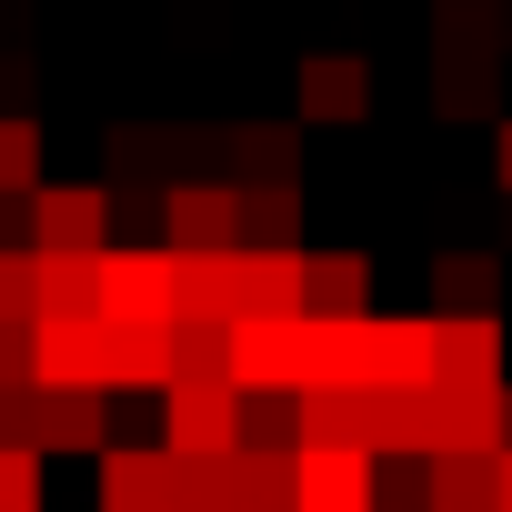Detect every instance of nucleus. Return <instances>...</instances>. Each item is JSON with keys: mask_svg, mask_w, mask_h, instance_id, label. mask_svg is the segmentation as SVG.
<instances>
[{"mask_svg": "<svg viewBox=\"0 0 512 512\" xmlns=\"http://www.w3.org/2000/svg\"><path fill=\"white\" fill-rule=\"evenodd\" d=\"M161 442L181 462H221L251 442V392L241 382H171L161 392Z\"/></svg>", "mask_w": 512, "mask_h": 512, "instance_id": "obj_1", "label": "nucleus"}, {"mask_svg": "<svg viewBox=\"0 0 512 512\" xmlns=\"http://www.w3.org/2000/svg\"><path fill=\"white\" fill-rule=\"evenodd\" d=\"M31 382L41 392H111V312H41L31 322Z\"/></svg>", "mask_w": 512, "mask_h": 512, "instance_id": "obj_2", "label": "nucleus"}, {"mask_svg": "<svg viewBox=\"0 0 512 512\" xmlns=\"http://www.w3.org/2000/svg\"><path fill=\"white\" fill-rule=\"evenodd\" d=\"M111 322H181V251H101Z\"/></svg>", "mask_w": 512, "mask_h": 512, "instance_id": "obj_3", "label": "nucleus"}, {"mask_svg": "<svg viewBox=\"0 0 512 512\" xmlns=\"http://www.w3.org/2000/svg\"><path fill=\"white\" fill-rule=\"evenodd\" d=\"M161 251H241V181H171Z\"/></svg>", "mask_w": 512, "mask_h": 512, "instance_id": "obj_4", "label": "nucleus"}, {"mask_svg": "<svg viewBox=\"0 0 512 512\" xmlns=\"http://www.w3.org/2000/svg\"><path fill=\"white\" fill-rule=\"evenodd\" d=\"M302 512H382V452L302 442Z\"/></svg>", "mask_w": 512, "mask_h": 512, "instance_id": "obj_5", "label": "nucleus"}, {"mask_svg": "<svg viewBox=\"0 0 512 512\" xmlns=\"http://www.w3.org/2000/svg\"><path fill=\"white\" fill-rule=\"evenodd\" d=\"M31 251H111V191L101 181L31 191Z\"/></svg>", "mask_w": 512, "mask_h": 512, "instance_id": "obj_6", "label": "nucleus"}, {"mask_svg": "<svg viewBox=\"0 0 512 512\" xmlns=\"http://www.w3.org/2000/svg\"><path fill=\"white\" fill-rule=\"evenodd\" d=\"M372 382L382 392H432L442 382V322L432 312H372Z\"/></svg>", "mask_w": 512, "mask_h": 512, "instance_id": "obj_7", "label": "nucleus"}, {"mask_svg": "<svg viewBox=\"0 0 512 512\" xmlns=\"http://www.w3.org/2000/svg\"><path fill=\"white\" fill-rule=\"evenodd\" d=\"M91 462H101V512H181V452L171 442H151V452L111 442Z\"/></svg>", "mask_w": 512, "mask_h": 512, "instance_id": "obj_8", "label": "nucleus"}, {"mask_svg": "<svg viewBox=\"0 0 512 512\" xmlns=\"http://www.w3.org/2000/svg\"><path fill=\"white\" fill-rule=\"evenodd\" d=\"M372 111V61H352V51H312L302 71H292V121H362Z\"/></svg>", "mask_w": 512, "mask_h": 512, "instance_id": "obj_9", "label": "nucleus"}, {"mask_svg": "<svg viewBox=\"0 0 512 512\" xmlns=\"http://www.w3.org/2000/svg\"><path fill=\"white\" fill-rule=\"evenodd\" d=\"M302 382H322V392L372 382V312H312L302 322Z\"/></svg>", "mask_w": 512, "mask_h": 512, "instance_id": "obj_10", "label": "nucleus"}, {"mask_svg": "<svg viewBox=\"0 0 512 512\" xmlns=\"http://www.w3.org/2000/svg\"><path fill=\"white\" fill-rule=\"evenodd\" d=\"M302 322H231V382L241 392H302Z\"/></svg>", "mask_w": 512, "mask_h": 512, "instance_id": "obj_11", "label": "nucleus"}, {"mask_svg": "<svg viewBox=\"0 0 512 512\" xmlns=\"http://www.w3.org/2000/svg\"><path fill=\"white\" fill-rule=\"evenodd\" d=\"M312 312V251H241V322Z\"/></svg>", "mask_w": 512, "mask_h": 512, "instance_id": "obj_12", "label": "nucleus"}, {"mask_svg": "<svg viewBox=\"0 0 512 512\" xmlns=\"http://www.w3.org/2000/svg\"><path fill=\"white\" fill-rule=\"evenodd\" d=\"M171 382H181L171 322H111V392H171Z\"/></svg>", "mask_w": 512, "mask_h": 512, "instance_id": "obj_13", "label": "nucleus"}, {"mask_svg": "<svg viewBox=\"0 0 512 512\" xmlns=\"http://www.w3.org/2000/svg\"><path fill=\"white\" fill-rule=\"evenodd\" d=\"M432 512H502V452H432Z\"/></svg>", "mask_w": 512, "mask_h": 512, "instance_id": "obj_14", "label": "nucleus"}, {"mask_svg": "<svg viewBox=\"0 0 512 512\" xmlns=\"http://www.w3.org/2000/svg\"><path fill=\"white\" fill-rule=\"evenodd\" d=\"M442 322V382H502V312H432Z\"/></svg>", "mask_w": 512, "mask_h": 512, "instance_id": "obj_15", "label": "nucleus"}, {"mask_svg": "<svg viewBox=\"0 0 512 512\" xmlns=\"http://www.w3.org/2000/svg\"><path fill=\"white\" fill-rule=\"evenodd\" d=\"M221 161L241 171V191H282V181H302V151H292L282 121H241V131L221 141Z\"/></svg>", "mask_w": 512, "mask_h": 512, "instance_id": "obj_16", "label": "nucleus"}, {"mask_svg": "<svg viewBox=\"0 0 512 512\" xmlns=\"http://www.w3.org/2000/svg\"><path fill=\"white\" fill-rule=\"evenodd\" d=\"M432 51H512V0H432Z\"/></svg>", "mask_w": 512, "mask_h": 512, "instance_id": "obj_17", "label": "nucleus"}, {"mask_svg": "<svg viewBox=\"0 0 512 512\" xmlns=\"http://www.w3.org/2000/svg\"><path fill=\"white\" fill-rule=\"evenodd\" d=\"M181 312L191 322H241V251H181Z\"/></svg>", "mask_w": 512, "mask_h": 512, "instance_id": "obj_18", "label": "nucleus"}, {"mask_svg": "<svg viewBox=\"0 0 512 512\" xmlns=\"http://www.w3.org/2000/svg\"><path fill=\"white\" fill-rule=\"evenodd\" d=\"M432 111L442 121H492V51H432Z\"/></svg>", "mask_w": 512, "mask_h": 512, "instance_id": "obj_19", "label": "nucleus"}, {"mask_svg": "<svg viewBox=\"0 0 512 512\" xmlns=\"http://www.w3.org/2000/svg\"><path fill=\"white\" fill-rule=\"evenodd\" d=\"M41 452H111L101 392H41Z\"/></svg>", "mask_w": 512, "mask_h": 512, "instance_id": "obj_20", "label": "nucleus"}, {"mask_svg": "<svg viewBox=\"0 0 512 512\" xmlns=\"http://www.w3.org/2000/svg\"><path fill=\"white\" fill-rule=\"evenodd\" d=\"M302 442H362L372 452V382H352V392L302 382Z\"/></svg>", "mask_w": 512, "mask_h": 512, "instance_id": "obj_21", "label": "nucleus"}, {"mask_svg": "<svg viewBox=\"0 0 512 512\" xmlns=\"http://www.w3.org/2000/svg\"><path fill=\"white\" fill-rule=\"evenodd\" d=\"M241 251H302V181L241 191Z\"/></svg>", "mask_w": 512, "mask_h": 512, "instance_id": "obj_22", "label": "nucleus"}, {"mask_svg": "<svg viewBox=\"0 0 512 512\" xmlns=\"http://www.w3.org/2000/svg\"><path fill=\"white\" fill-rule=\"evenodd\" d=\"M492 292H502L492 251H442L432 262V312H492Z\"/></svg>", "mask_w": 512, "mask_h": 512, "instance_id": "obj_23", "label": "nucleus"}, {"mask_svg": "<svg viewBox=\"0 0 512 512\" xmlns=\"http://www.w3.org/2000/svg\"><path fill=\"white\" fill-rule=\"evenodd\" d=\"M41 302L51 312H101V251H41Z\"/></svg>", "mask_w": 512, "mask_h": 512, "instance_id": "obj_24", "label": "nucleus"}, {"mask_svg": "<svg viewBox=\"0 0 512 512\" xmlns=\"http://www.w3.org/2000/svg\"><path fill=\"white\" fill-rule=\"evenodd\" d=\"M31 191H41V121L0 111V201H31Z\"/></svg>", "mask_w": 512, "mask_h": 512, "instance_id": "obj_25", "label": "nucleus"}, {"mask_svg": "<svg viewBox=\"0 0 512 512\" xmlns=\"http://www.w3.org/2000/svg\"><path fill=\"white\" fill-rule=\"evenodd\" d=\"M362 302H372L362 251H312V312H362Z\"/></svg>", "mask_w": 512, "mask_h": 512, "instance_id": "obj_26", "label": "nucleus"}, {"mask_svg": "<svg viewBox=\"0 0 512 512\" xmlns=\"http://www.w3.org/2000/svg\"><path fill=\"white\" fill-rule=\"evenodd\" d=\"M51 302H41V251H0V322L31 332Z\"/></svg>", "mask_w": 512, "mask_h": 512, "instance_id": "obj_27", "label": "nucleus"}, {"mask_svg": "<svg viewBox=\"0 0 512 512\" xmlns=\"http://www.w3.org/2000/svg\"><path fill=\"white\" fill-rule=\"evenodd\" d=\"M41 442H0V512H41Z\"/></svg>", "mask_w": 512, "mask_h": 512, "instance_id": "obj_28", "label": "nucleus"}, {"mask_svg": "<svg viewBox=\"0 0 512 512\" xmlns=\"http://www.w3.org/2000/svg\"><path fill=\"white\" fill-rule=\"evenodd\" d=\"M0 392H41L31 382V332H11V322H0Z\"/></svg>", "mask_w": 512, "mask_h": 512, "instance_id": "obj_29", "label": "nucleus"}, {"mask_svg": "<svg viewBox=\"0 0 512 512\" xmlns=\"http://www.w3.org/2000/svg\"><path fill=\"white\" fill-rule=\"evenodd\" d=\"M21 91H31V61H21V51H0V101H21Z\"/></svg>", "mask_w": 512, "mask_h": 512, "instance_id": "obj_30", "label": "nucleus"}, {"mask_svg": "<svg viewBox=\"0 0 512 512\" xmlns=\"http://www.w3.org/2000/svg\"><path fill=\"white\" fill-rule=\"evenodd\" d=\"M492 181L512 191V121H492Z\"/></svg>", "mask_w": 512, "mask_h": 512, "instance_id": "obj_31", "label": "nucleus"}, {"mask_svg": "<svg viewBox=\"0 0 512 512\" xmlns=\"http://www.w3.org/2000/svg\"><path fill=\"white\" fill-rule=\"evenodd\" d=\"M502 512H512V452H502Z\"/></svg>", "mask_w": 512, "mask_h": 512, "instance_id": "obj_32", "label": "nucleus"}, {"mask_svg": "<svg viewBox=\"0 0 512 512\" xmlns=\"http://www.w3.org/2000/svg\"><path fill=\"white\" fill-rule=\"evenodd\" d=\"M382 512H422V502H382Z\"/></svg>", "mask_w": 512, "mask_h": 512, "instance_id": "obj_33", "label": "nucleus"}]
</instances>
